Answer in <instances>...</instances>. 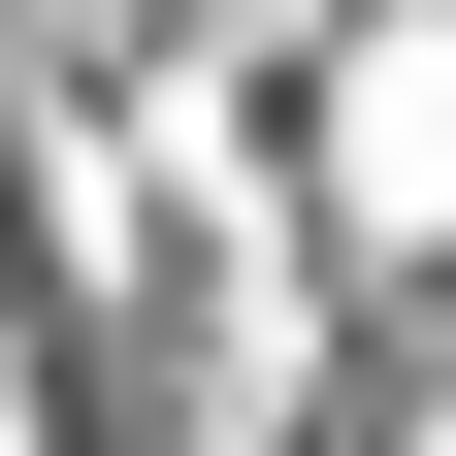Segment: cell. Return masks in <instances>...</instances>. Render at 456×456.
I'll return each instance as SVG.
<instances>
[{
  "label": "cell",
  "instance_id": "obj_1",
  "mask_svg": "<svg viewBox=\"0 0 456 456\" xmlns=\"http://www.w3.org/2000/svg\"><path fill=\"white\" fill-rule=\"evenodd\" d=\"M326 228L359 261H456V0H391L359 66H326Z\"/></svg>",
  "mask_w": 456,
  "mask_h": 456
}]
</instances>
